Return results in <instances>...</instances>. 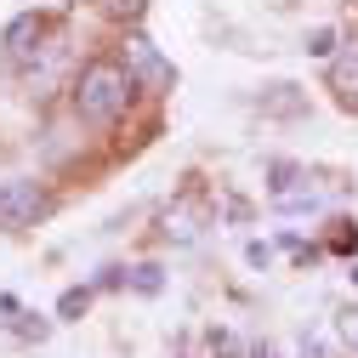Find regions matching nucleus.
Returning <instances> with one entry per match:
<instances>
[{"label": "nucleus", "instance_id": "f257e3e1", "mask_svg": "<svg viewBox=\"0 0 358 358\" xmlns=\"http://www.w3.org/2000/svg\"><path fill=\"white\" fill-rule=\"evenodd\" d=\"M131 92H137L131 69L114 63V57H97V63H85L80 80H74V114L92 120V125H114V120L125 114Z\"/></svg>", "mask_w": 358, "mask_h": 358}, {"label": "nucleus", "instance_id": "f03ea898", "mask_svg": "<svg viewBox=\"0 0 358 358\" xmlns=\"http://www.w3.org/2000/svg\"><path fill=\"white\" fill-rule=\"evenodd\" d=\"M52 210L40 182H0V228H34Z\"/></svg>", "mask_w": 358, "mask_h": 358}, {"label": "nucleus", "instance_id": "7ed1b4c3", "mask_svg": "<svg viewBox=\"0 0 358 358\" xmlns=\"http://www.w3.org/2000/svg\"><path fill=\"white\" fill-rule=\"evenodd\" d=\"M46 46H52V23L40 17V12H23V17H12V23H6V63H12V69L34 63Z\"/></svg>", "mask_w": 358, "mask_h": 358}, {"label": "nucleus", "instance_id": "20e7f679", "mask_svg": "<svg viewBox=\"0 0 358 358\" xmlns=\"http://www.w3.org/2000/svg\"><path fill=\"white\" fill-rule=\"evenodd\" d=\"M125 69H131V80H137L143 92H171V80H176V74H171V63L148 46L143 34H131V40H125Z\"/></svg>", "mask_w": 358, "mask_h": 358}, {"label": "nucleus", "instance_id": "39448f33", "mask_svg": "<svg viewBox=\"0 0 358 358\" xmlns=\"http://www.w3.org/2000/svg\"><path fill=\"white\" fill-rule=\"evenodd\" d=\"M199 228H205V199L199 194H182V199L165 210V239L188 245V239H199Z\"/></svg>", "mask_w": 358, "mask_h": 358}, {"label": "nucleus", "instance_id": "423d86ee", "mask_svg": "<svg viewBox=\"0 0 358 358\" xmlns=\"http://www.w3.org/2000/svg\"><path fill=\"white\" fill-rule=\"evenodd\" d=\"M330 92L341 108H358V34L341 46V57L330 63Z\"/></svg>", "mask_w": 358, "mask_h": 358}, {"label": "nucleus", "instance_id": "0eeeda50", "mask_svg": "<svg viewBox=\"0 0 358 358\" xmlns=\"http://www.w3.org/2000/svg\"><path fill=\"white\" fill-rule=\"evenodd\" d=\"M97 12L114 17V23H137V17L148 12V0H97Z\"/></svg>", "mask_w": 358, "mask_h": 358}, {"label": "nucleus", "instance_id": "6e6552de", "mask_svg": "<svg viewBox=\"0 0 358 358\" xmlns=\"http://www.w3.org/2000/svg\"><path fill=\"white\" fill-rule=\"evenodd\" d=\"M210 347H216V358H262V347L250 352V347H245L234 330H216V336H210Z\"/></svg>", "mask_w": 358, "mask_h": 358}, {"label": "nucleus", "instance_id": "1a4fd4ad", "mask_svg": "<svg viewBox=\"0 0 358 358\" xmlns=\"http://www.w3.org/2000/svg\"><path fill=\"white\" fill-rule=\"evenodd\" d=\"M290 92H296V85H273L267 108H273V114H296V108H301V97H290Z\"/></svg>", "mask_w": 358, "mask_h": 358}, {"label": "nucleus", "instance_id": "9d476101", "mask_svg": "<svg viewBox=\"0 0 358 358\" xmlns=\"http://www.w3.org/2000/svg\"><path fill=\"white\" fill-rule=\"evenodd\" d=\"M85 307H92V290H69V296L57 301V313H63V319H80Z\"/></svg>", "mask_w": 358, "mask_h": 358}, {"label": "nucleus", "instance_id": "9b49d317", "mask_svg": "<svg viewBox=\"0 0 358 358\" xmlns=\"http://www.w3.org/2000/svg\"><path fill=\"white\" fill-rule=\"evenodd\" d=\"M307 52H313V57H330V52H336V34H330V29H313V34H307Z\"/></svg>", "mask_w": 358, "mask_h": 358}, {"label": "nucleus", "instance_id": "f8f14e48", "mask_svg": "<svg viewBox=\"0 0 358 358\" xmlns=\"http://www.w3.org/2000/svg\"><path fill=\"white\" fill-rule=\"evenodd\" d=\"M137 290H159V267H137V279H131Z\"/></svg>", "mask_w": 358, "mask_h": 358}, {"label": "nucleus", "instance_id": "ddd939ff", "mask_svg": "<svg viewBox=\"0 0 358 358\" xmlns=\"http://www.w3.org/2000/svg\"><path fill=\"white\" fill-rule=\"evenodd\" d=\"M341 341H352V347H358V313H347V319H341Z\"/></svg>", "mask_w": 358, "mask_h": 358}, {"label": "nucleus", "instance_id": "4468645a", "mask_svg": "<svg viewBox=\"0 0 358 358\" xmlns=\"http://www.w3.org/2000/svg\"><path fill=\"white\" fill-rule=\"evenodd\" d=\"M330 245H336V250H358V234H347V222H341V234H336Z\"/></svg>", "mask_w": 358, "mask_h": 358}]
</instances>
